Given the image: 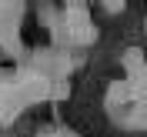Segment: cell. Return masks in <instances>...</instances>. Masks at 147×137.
Returning <instances> with one entry per match:
<instances>
[{
    "label": "cell",
    "instance_id": "obj_1",
    "mask_svg": "<svg viewBox=\"0 0 147 137\" xmlns=\"http://www.w3.org/2000/svg\"><path fill=\"white\" fill-rule=\"evenodd\" d=\"M104 10H107V13H120V10H124V3H120V0H117V3H104Z\"/></svg>",
    "mask_w": 147,
    "mask_h": 137
}]
</instances>
